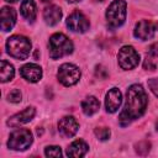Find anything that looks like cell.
<instances>
[{"instance_id":"15","label":"cell","mask_w":158,"mask_h":158,"mask_svg":"<svg viewBox=\"0 0 158 158\" xmlns=\"http://www.w3.org/2000/svg\"><path fill=\"white\" fill-rule=\"evenodd\" d=\"M43 19H44L46 23L49 25V26L57 25L60 21V19H62V10H60V7H58L56 5H51V6L46 7L44 11H43Z\"/></svg>"},{"instance_id":"2","label":"cell","mask_w":158,"mask_h":158,"mask_svg":"<svg viewBox=\"0 0 158 158\" xmlns=\"http://www.w3.org/2000/svg\"><path fill=\"white\" fill-rule=\"evenodd\" d=\"M49 57L52 59H58L64 56H68L73 52L72 41L63 33H54L51 36L49 42Z\"/></svg>"},{"instance_id":"29","label":"cell","mask_w":158,"mask_h":158,"mask_svg":"<svg viewBox=\"0 0 158 158\" xmlns=\"http://www.w3.org/2000/svg\"><path fill=\"white\" fill-rule=\"evenodd\" d=\"M95 1H104V0H95Z\"/></svg>"},{"instance_id":"22","label":"cell","mask_w":158,"mask_h":158,"mask_svg":"<svg viewBox=\"0 0 158 158\" xmlns=\"http://www.w3.org/2000/svg\"><path fill=\"white\" fill-rule=\"evenodd\" d=\"M7 100L9 101H11V102H20L21 101V91L19 90V89H14V90H11L10 93H9V95H7Z\"/></svg>"},{"instance_id":"8","label":"cell","mask_w":158,"mask_h":158,"mask_svg":"<svg viewBox=\"0 0 158 158\" xmlns=\"http://www.w3.org/2000/svg\"><path fill=\"white\" fill-rule=\"evenodd\" d=\"M67 27L73 31V32H78V33H84L89 30V20L86 19V16L80 12V11H74L72 12L68 17H67Z\"/></svg>"},{"instance_id":"27","label":"cell","mask_w":158,"mask_h":158,"mask_svg":"<svg viewBox=\"0 0 158 158\" xmlns=\"http://www.w3.org/2000/svg\"><path fill=\"white\" fill-rule=\"evenodd\" d=\"M5 1H7V2H16L17 0H5Z\"/></svg>"},{"instance_id":"12","label":"cell","mask_w":158,"mask_h":158,"mask_svg":"<svg viewBox=\"0 0 158 158\" xmlns=\"http://www.w3.org/2000/svg\"><path fill=\"white\" fill-rule=\"evenodd\" d=\"M35 114H36L35 107H32V106L26 107V109L22 110L21 112H19V114L11 116V117L7 120L6 123H7V126H10V127H19V126H21V125H23V123L30 122V121L35 117Z\"/></svg>"},{"instance_id":"13","label":"cell","mask_w":158,"mask_h":158,"mask_svg":"<svg viewBox=\"0 0 158 158\" xmlns=\"http://www.w3.org/2000/svg\"><path fill=\"white\" fill-rule=\"evenodd\" d=\"M20 74L27 81L37 83L42 78V68L35 63H28V64H25L20 69Z\"/></svg>"},{"instance_id":"1","label":"cell","mask_w":158,"mask_h":158,"mask_svg":"<svg viewBox=\"0 0 158 158\" xmlns=\"http://www.w3.org/2000/svg\"><path fill=\"white\" fill-rule=\"evenodd\" d=\"M148 99L147 94L141 84H133L127 89L126 102L122 112L120 114V123L122 126L128 125L131 121L139 118L147 109Z\"/></svg>"},{"instance_id":"23","label":"cell","mask_w":158,"mask_h":158,"mask_svg":"<svg viewBox=\"0 0 158 158\" xmlns=\"http://www.w3.org/2000/svg\"><path fill=\"white\" fill-rule=\"evenodd\" d=\"M136 147H137L136 151H137V153H139V154H146V153L149 151V143H148L147 141L139 142Z\"/></svg>"},{"instance_id":"17","label":"cell","mask_w":158,"mask_h":158,"mask_svg":"<svg viewBox=\"0 0 158 158\" xmlns=\"http://www.w3.org/2000/svg\"><path fill=\"white\" fill-rule=\"evenodd\" d=\"M21 15L30 22H33L36 20L37 15V7L33 0H23L21 4Z\"/></svg>"},{"instance_id":"19","label":"cell","mask_w":158,"mask_h":158,"mask_svg":"<svg viewBox=\"0 0 158 158\" xmlns=\"http://www.w3.org/2000/svg\"><path fill=\"white\" fill-rule=\"evenodd\" d=\"M15 75V69L12 67V64H10L6 60H1L0 62V77H1V81L6 83L9 80H11Z\"/></svg>"},{"instance_id":"14","label":"cell","mask_w":158,"mask_h":158,"mask_svg":"<svg viewBox=\"0 0 158 158\" xmlns=\"http://www.w3.org/2000/svg\"><path fill=\"white\" fill-rule=\"evenodd\" d=\"M16 23V11L12 7L4 6L0 15V26L2 31H10Z\"/></svg>"},{"instance_id":"10","label":"cell","mask_w":158,"mask_h":158,"mask_svg":"<svg viewBox=\"0 0 158 158\" xmlns=\"http://www.w3.org/2000/svg\"><path fill=\"white\" fill-rule=\"evenodd\" d=\"M79 125L73 116H64L58 122V131L63 137H73L78 132Z\"/></svg>"},{"instance_id":"4","label":"cell","mask_w":158,"mask_h":158,"mask_svg":"<svg viewBox=\"0 0 158 158\" xmlns=\"http://www.w3.org/2000/svg\"><path fill=\"white\" fill-rule=\"evenodd\" d=\"M126 7L125 0H114L106 10V21L110 28H117L123 25L126 20Z\"/></svg>"},{"instance_id":"21","label":"cell","mask_w":158,"mask_h":158,"mask_svg":"<svg viewBox=\"0 0 158 158\" xmlns=\"http://www.w3.org/2000/svg\"><path fill=\"white\" fill-rule=\"evenodd\" d=\"M95 135L99 139L106 141L110 137V130L107 127H98V128H95Z\"/></svg>"},{"instance_id":"5","label":"cell","mask_w":158,"mask_h":158,"mask_svg":"<svg viewBox=\"0 0 158 158\" xmlns=\"http://www.w3.org/2000/svg\"><path fill=\"white\" fill-rule=\"evenodd\" d=\"M32 133L27 128H17L14 132H11L9 141H7V147L14 151H25L32 144Z\"/></svg>"},{"instance_id":"25","label":"cell","mask_w":158,"mask_h":158,"mask_svg":"<svg viewBox=\"0 0 158 158\" xmlns=\"http://www.w3.org/2000/svg\"><path fill=\"white\" fill-rule=\"evenodd\" d=\"M144 69H149V70H154L156 69V63L153 62V59L151 58V56L146 57V60H144Z\"/></svg>"},{"instance_id":"6","label":"cell","mask_w":158,"mask_h":158,"mask_svg":"<svg viewBox=\"0 0 158 158\" xmlns=\"http://www.w3.org/2000/svg\"><path fill=\"white\" fill-rule=\"evenodd\" d=\"M57 78L64 86H72L79 81L80 70L77 65L72 63H64L58 68Z\"/></svg>"},{"instance_id":"7","label":"cell","mask_w":158,"mask_h":158,"mask_svg":"<svg viewBox=\"0 0 158 158\" xmlns=\"http://www.w3.org/2000/svg\"><path fill=\"white\" fill-rule=\"evenodd\" d=\"M117 60H118V65L122 69L130 70V69H133L135 67L138 65L139 54L137 53V51L132 46H123L118 51Z\"/></svg>"},{"instance_id":"18","label":"cell","mask_w":158,"mask_h":158,"mask_svg":"<svg viewBox=\"0 0 158 158\" xmlns=\"http://www.w3.org/2000/svg\"><path fill=\"white\" fill-rule=\"evenodd\" d=\"M99 107H100V102L95 96H88L81 101V110L88 116H91L95 112H98Z\"/></svg>"},{"instance_id":"20","label":"cell","mask_w":158,"mask_h":158,"mask_svg":"<svg viewBox=\"0 0 158 158\" xmlns=\"http://www.w3.org/2000/svg\"><path fill=\"white\" fill-rule=\"evenodd\" d=\"M44 154L47 157H62V151L58 146H48L44 149Z\"/></svg>"},{"instance_id":"9","label":"cell","mask_w":158,"mask_h":158,"mask_svg":"<svg viewBox=\"0 0 158 158\" xmlns=\"http://www.w3.org/2000/svg\"><path fill=\"white\" fill-rule=\"evenodd\" d=\"M154 32H156V27L148 20H141L139 22L136 23L135 30H133L135 37H137V38H139L142 41L151 40L154 36Z\"/></svg>"},{"instance_id":"16","label":"cell","mask_w":158,"mask_h":158,"mask_svg":"<svg viewBox=\"0 0 158 158\" xmlns=\"http://www.w3.org/2000/svg\"><path fill=\"white\" fill-rule=\"evenodd\" d=\"M88 149H89V146L83 139H77V141H74L67 148V152L65 153H67L68 157H75V158H78V157L85 156L86 152H88Z\"/></svg>"},{"instance_id":"3","label":"cell","mask_w":158,"mask_h":158,"mask_svg":"<svg viewBox=\"0 0 158 158\" xmlns=\"http://www.w3.org/2000/svg\"><path fill=\"white\" fill-rule=\"evenodd\" d=\"M6 49L11 57L20 60L26 59L31 52V41L25 36H11L6 42Z\"/></svg>"},{"instance_id":"26","label":"cell","mask_w":158,"mask_h":158,"mask_svg":"<svg viewBox=\"0 0 158 158\" xmlns=\"http://www.w3.org/2000/svg\"><path fill=\"white\" fill-rule=\"evenodd\" d=\"M148 54L151 57H158V43H153L148 48Z\"/></svg>"},{"instance_id":"11","label":"cell","mask_w":158,"mask_h":158,"mask_svg":"<svg viewBox=\"0 0 158 158\" xmlns=\"http://www.w3.org/2000/svg\"><path fill=\"white\" fill-rule=\"evenodd\" d=\"M122 104V94L120 91V89L117 88H111L107 94H106V99H105V107L107 112H116L120 106Z\"/></svg>"},{"instance_id":"28","label":"cell","mask_w":158,"mask_h":158,"mask_svg":"<svg viewBox=\"0 0 158 158\" xmlns=\"http://www.w3.org/2000/svg\"><path fill=\"white\" fill-rule=\"evenodd\" d=\"M69 2H78V1H80V0H68Z\"/></svg>"},{"instance_id":"24","label":"cell","mask_w":158,"mask_h":158,"mask_svg":"<svg viewBox=\"0 0 158 158\" xmlns=\"http://www.w3.org/2000/svg\"><path fill=\"white\" fill-rule=\"evenodd\" d=\"M148 85L151 88V90L158 96V79L157 78H152L148 80Z\"/></svg>"}]
</instances>
